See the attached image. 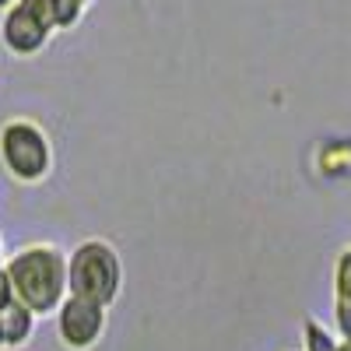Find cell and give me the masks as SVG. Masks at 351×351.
Masks as SVG:
<instances>
[{
  "mask_svg": "<svg viewBox=\"0 0 351 351\" xmlns=\"http://www.w3.org/2000/svg\"><path fill=\"white\" fill-rule=\"evenodd\" d=\"M14 302H21L36 319L56 316L67 299V253L53 243H28L4 263Z\"/></svg>",
  "mask_w": 351,
  "mask_h": 351,
  "instance_id": "cell-1",
  "label": "cell"
},
{
  "mask_svg": "<svg viewBox=\"0 0 351 351\" xmlns=\"http://www.w3.org/2000/svg\"><path fill=\"white\" fill-rule=\"evenodd\" d=\"M67 295L112 309L123 295V260L109 239H81L67 253Z\"/></svg>",
  "mask_w": 351,
  "mask_h": 351,
  "instance_id": "cell-2",
  "label": "cell"
},
{
  "mask_svg": "<svg viewBox=\"0 0 351 351\" xmlns=\"http://www.w3.org/2000/svg\"><path fill=\"white\" fill-rule=\"evenodd\" d=\"M56 152L46 127L32 116H11L0 123V169L18 186H39L53 176Z\"/></svg>",
  "mask_w": 351,
  "mask_h": 351,
  "instance_id": "cell-3",
  "label": "cell"
},
{
  "mask_svg": "<svg viewBox=\"0 0 351 351\" xmlns=\"http://www.w3.org/2000/svg\"><path fill=\"white\" fill-rule=\"evenodd\" d=\"M53 36H56V28H53V14H49V0H14L0 14V43L18 60L39 56Z\"/></svg>",
  "mask_w": 351,
  "mask_h": 351,
  "instance_id": "cell-4",
  "label": "cell"
},
{
  "mask_svg": "<svg viewBox=\"0 0 351 351\" xmlns=\"http://www.w3.org/2000/svg\"><path fill=\"white\" fill-rule=\"evenodd\" d=\"M53 319H56V337L67 351H95L109 330V309L77 295H67Z\"/></svg>",
  "mask_w": 351,
  "mask_h": 351,
  "instance_id": "cell-5",
  "label": "cell"
},
{
  "mask_svg": "<svg viewBox=\"0 0 351 351\" xmlns=\"http://www.w3.org/2000/svg\"><path fill=\"white\" fill-rule=\"evenodd\" d=\"M39 319L28 313L21 302H11L8 309H0V334H4V351H21L32 344Z\"/></svg>",
  "mask_w": 351,
  "mask_h": 351,
  "instance_id": "cell-6",
  "label": "cell"
},
{
  "mask_svg": "<svg viewBox=\"0 0 351 351\" xmlns=\"http://www.w3.org/2000/svg\"><path fill=\"white\" fill-rule=\"evenodd\" d=\"M49 14H53L56 32H74V28L84 21L88 8L81 4V0H49Z\"/></svg>",
  "mask_w": 351,
  "mask_h": 351,
  "instance_id": "cell-7",
  "label": "cell"
},
{
  "mask_svg": "<svg viewBox=\"0 0 351 351\" xmlns=\"http://www.w3.org/2000/svg\"><path fill=\"white\" fill-rule=\"evenodd\" d=\"M337 334H330L319 319L306 316L302 319V351H337Z\"/></svg>",
  "mask_w": 351,
  "mask_h": 351,
  "instance_id": "cell-8",
  "label": "cell"
},
{
  "mask_svg": "<svg viewBox=\"0 0 351 351\" xmlns=\"http://www.w3.org/2000/svg\"><path fill=\"white\" fill-rule=\"evenodd\" d=\"M334 299L351 306V246H344L334 260Z\"/></svg>",
  "mask_w": 351,
  "mask_h": 351,
  "instance_id": "cell-9",
  "label": "cell"
},
{
  "mask_svg": "<svg viewBox=\"0 0 351 351\" xmlns=\"http://www.w3.org/2000/svg\"><path fill=\"white\" fill-rule=\"evenodd\" d=\"M334 327H337V341H351V306L334 299Z\"/></svg>",
  "mask_w": 351,
  "mask_h": 351,
  "instance_id": "cell-10",
  "label": "cell"
},
{
  "mask_svg": "<svg viewBox=\"0 0 351 351\" xmlns=\"http://www.w3.org/2000/svg\"><path fill=\"white\" fill-rule=\"evenodd\" d=\"M14 302V291H11V281H8V271H0V309H8Z\"/></svg>",
  "mask_w": 351,
  "mask_h": 351,
  "instance_id": "cell-11",
  "label": "cell"
},
{
  "mask_svg": "<svg viewBox=\"0 0 351 351\" xmlns=\"http://www.w3.org/2000/svg\"><path fill=\"white\" fill-rule=\"evenodd\" d=\"M4 263H8V253H4V239H0V271H4Z\"/></svg>",
  "mask_w": 351,
  "mask_h": 351,
  "instance_id": "cell-12",
  "label": "cell"
},
{
  "mask_svg": "<svg viewBox=\"0 0 351 351\" xmlns=\"http://www.w3.org/2000/svg\"><path fill=\"white\" fill-rule=\"evenodd\" d=\"M11 4H14V0H0V14H4V11H8Z\"/></svg>",
  "mask_w": 351,
  "mask_h": 351,
  "instance_id": "cell-13",
  "label": "cell"
},
{
  "mask_svg": "<svg viewBox=\"0 0 351 351\" xmlns=\"http://www.w3.org/2000/svg\"><path fill=\"white\" fill-rule=\"evenodd\" d=\"M337 351H351V341H341V344H337Z\"/></svg>",
  "mask_w": 351,
  "mask_h": 351,
  "instance_id": "cell-14",
  "label": "cell"
},
{
  "mask_svg": "<svg viewBox=\"0 0 351 351\" xmlns=\"http://www.w3.org/2000/svg\"><path fill=\"white\" fill-rule=\"evenodd\" d=\"M81 4H84V8H92V4H95V0H81Z\"/></svg>",
  "mask_w": 351,
  "mask_h": 351,
  "instance_id": "cell-15",
  "label": "cell"
},
{
  "mask_svg": "<svg viewBox=\"0 0 351 351\" xmlns=\"http://www.w3.org/2000/svg\"><path fill=\"white\" fill-rule=\"evenodd\" d=\"M0 351H4V334H0Z\"/></svg>",
  "mask_w": 351,
  "mask_h": 351,
  "instance_id": "cell-16",
  "label": "cell"
}]
</instances>
